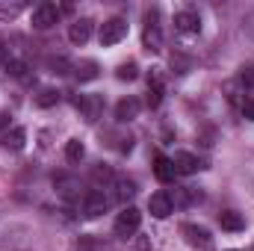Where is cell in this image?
<instances>
[{"label":"cell","instance_id":"cell-22","mask_svg":"<svg viewBox=\"0 0 254 251\" xmlns=\"http://www.w3.org/2000/svg\"><path fill=\"white\" fill-rule=\"evenodd\" d=\"M45 65H48L51 74H68V71H71V63H68L65 57H48Z\"/></svg>","mask_w":254,"mask_h":251},{"label":"cell","instance_id":"cell-18","mask_svg":"<svg viewBox=\"0 0 254 251\" xmlns=\"http://www.w3.org/2000/svg\"><path fill=\"white\" fill-rule=\"evenodd\" d=\"M60 98H63V92H60V89L45 86V89H39V95H36V107L51 110V107H57V104H60Z\"/></svg>","mask_w":254,"mask_h":251},{"label":"cell","instance_id":"cell-24","mask_svg":"<svg viewBox=\"0 0 254 251\" xmlns=\"http://www.w3.org/2000/svg\"><path fill=\"white\" fill-rule=\"evenodd\" d=\"M71 251H101V243H98L95 237H80Z\"/></svg>","mask_w":254,"mask_h":251},{"label":"cell","instance_id":"cell-4","mask_svg":"<svg viewBox=\"0 0 254 251\" xmlns=\"http://www.w3.org/2000/svg\"><path fill=\"white\" fill-rule=\"evenodd\" d=\"M139 225H142V213H139V210L130 204V207H125V210L119 213V219H116L113 231H116V237L127 240V237H133V234L139 231Z\"/></svg>","mask_w":254,"mask_h":251},{"label":"cell","instance_id":"cell-10","mask_svg":"<svg viewBox=\"0 0 254 251\" xmlns=\"http://www.w3.org/2000/svg\"><path fill=\"white\" fill-rule=\"evenodd\" d=\"M175 30L184 33V36H198V33H201V18H198V12H192V9L178 12V15H175Z\"/></svg>","mask_w":254,"mask_h":251},{"label":"cell","instance_id":"cell-19","mask_svg":"<svg viewBox=\"0 0 254 251\" xmlns=\"http://www.w3.org/2000/svg\"><path fill=\"white\" fill-rule=\"evenodd\" d=\"M195 201H201V189L181 187V189H175V195H172V204H181V207H187V204H195Z\"/></svg>","mask_w":254,"mask_h":251},{"label":"cell","instance_id":"cell-13","mask_svg":"<svg viewBox=\"0 0 254 251\" xmlns=\"http://www.w3.org/2000/svg\"><path fill=\"white\" fill-rule=\"evenodd\" d=\"M175 175H178V172H175V163H172L166 154H157V157H154V178H157L160 184H172Z\"/></svg>","mask_w":254,"mask_h":251},{"label":"cell","instance_id":"cell-3","mask_svg":"<svg viewBox=\"0 0 254 251\" xmlns=\"http://www.w3.org/2000/svg\"><path fill=\"white\" fill-rule=\"evenodd\" d=\"M125 36H127V21L122 18V15H116V18H107V21L101 24V33H98V39H101V45H104V48H113V45H119Z\"/></svg>","mask_w":254,"mask_h":251},{"label":"cell","instance_id":"cell-2","mask_svg":"<svg viewBox=\"0 0 254 251\" xmlns=\"http://www.w3.org/2000/svg\"><path fill=\"white\" fill-rule=\"evenodd\" d=\"M142 48L148 54H160L163 51V30L157 24V9L145 15V30H142Z\"/></svg>","mask_w":254,"mask_h":251},{"label":"cell","instance_id":"cell-21","mask_svg":"<svg viewBox=\"0 0 254 251\" xmlns=\"http://www.w3.org/2000/svg\"><path fill=\"white\" fill-rule=\"evenodd\" d=\"M136 181H130V178H116V198L119 201H127V198H133L136 195Z\"/></svg>","mask_w":254,"mask_h":251},{"label":"cell","instance_id":"cell-30","mask_svg":"<svg viewBox=\"0 0 254 251\" xmlns=\"http://www.w3.org/2000/svg\"><path fill=\"white\" fill-rule=\"evenodd\" d=\"M9 127V113H0V130H6Z\"/></svg>","mask_w":254,"mask_h":251},{"label":"cell","instance_id":"cell-12","mask_svg":"<svg viewBox=\"0 0 254 251\" xmlns=\"http://www.w3.org/2000/svg\"><path fill=\"white\" fill-rule=\"evenodd\" d=\"M172 163H175V172H178V175H195L198 169H204V163H201L195 154H190V151H178V154L172 157Z\"/></svg>","mask_w":254,"mask_h":251},{"label":"cell","instance_id":"cell-14","mask_svg":"<svg viewBox=\"0 0 254 251\" xmlns=\"http://www.w3.org/2000/svg\"><path fill=\"white\" fill-rule=\"evenodd\" d=\"M3 68H6L9 77H15V80H21V83H30V77H33V74H30V63L21 60V57H12Z\"/></svg>","mask_w":254,"mask_h":251},{"label":"cell","instance_id":"cell-8","mask_svg":"<svg viewBox=\"0 0 254 251\" xmlns=\"http://www.w3.org/2000/svg\"><path fill=\"white\" fill-rule=\"evenodd\" d=\"M92 30H95V21L92 18H77L71 27H68V42L71 45H86L89 39H92Z\"/></svg>","mask_w":254,"mask_h":251},{"label":"cell","instance_id":"cell-6","mask_svg":"<svg viewBox=\"0 0 254 251\" xmlns=\"http://www.w3.org/2000/svg\"><path fill=\"white\" fill-rule=\"evenodd\" d=\"M74 107H77L80 119H86L89 125H95V122L101 119V113H104V98H101V95H80V98L74 101Z\"/></svg>","mask_w":254,"mask_h":251},{"label":"cell","instance_id":"cell-7","mask_svg":"<svg viewBox=\"0 0 254 251\" xmlns=\"http://www.w3.org/2000/svg\"><path fill=\"white\" fill-rule=\"evenodd\" d=\"M181 234H184V240L190 243L192 249H210V246H213V234H210L204 225L187 222V225H181Z\"/></svg>","mask_w":254,"mask_h":251},{"label":"cell","instance_id":"cell-31","mask_svg":"<svg viewBox=\"0 0 254 251\" xmlns=\"http://www.w3.org/2000/svg\"><path fill=\"white\" fill-rule=\"evenodd\" d=\"M148 249H151V243H148V240L142 237V240H139V251H148Z\"/></svg>","mask_w":254,"mask_h":251},{"label":"cell","instance_id":"cell-20","mask_svg":"<svg viewBox=\"0 0 254 251\" xmlns=\"http://www.w3.org/2000/svg\"><path fill=\"white\" fill-rule=\"evenodd\" d=\"M83 157H86V145L80 139H68L65 142V160L68 163H80Z\"/></svg>","mask_w":254,"mask_h":251},{"label":"cell","instance_id":"cell-29","mask_svg":"<svg viewBox=\"0 0 254 251\" xmlns=\"http://www.w3.org/2000/svg\"><path fill=\"white\" fill-rule=\"evenodd\" d=\"M243 116H246V119H252V122H254V98H249V101L243 104Z\"/></svg>","mask_w":254,"mask_h":251},{"label":"cell","instance_id":"cell-28","mask_svg":"<svg viewBox=\"0 0 254 251\" xmlns=\"http://www.w3.org/2000/svg\"><path fill=\"white\" fill-rule=\"evenodd\" d=\"M160 104H163V89H148V107L157 110Z\"/></svg>","mask_w":254,"mask_h":251},{"label":"cell","instance_id":"cell-26","mask_svg":"<svg viewBox=\"0 0 254 251\" xmlns=\"http://www.w3.org/2000/svg\"><path fill=\"white\" fill-rule=\"evenodd\" d=\"M92 175H95V181H98V184H101V181H104V184H107V181H116V175H113V169H110L107 163H98Z\"/></svg>","mask_w":254,"mask_h":251},{"label":"cell","instance_id":"cell-27","mask_svg":"<svg viewBox=\"0 0 254 251\" xmlns=\"http://www.w3.org/2000/svg\"><path fill=\"white\" fill-rule=\"evenodd\" d=\"M240 86L254 89V65H249V68H243V71H240Z\"/></svg>","mask_w":254,"mask_h":251},{"label":"cell","instance_id":"cell-25","mask_svg":"<svg viewBox=\"0 0 254 251\" xmlns=\"http://www.w3.org/2000/svg\"><path fill=\"white\" fill-rule=\"evenodd\" d=\"M27 9V3H0V18H15L18 12H24Z\"/></svg>","mask_w":254,"mask_h":251},{"label":"cell","instance_id":"cell-1","mask_svg":"<svg viewBox=\"0 0 254 251\" xmlns=\"http://www.w3.org/2000/svg\"><path fill=\"white\" fill-rule=\"evenodd\" d=\"M60 18H63V9H60L57 3H39V6L33 9V15H30V24H33V30L45 33V30L57 27Z\"/></svg>","mask_w":254,"mask_h":251},{"label":"cell","instance_id":"cell-11","mask_svg":"<svg viewBox=\"0 0 254 251\" xmlns=\"http://www.w3.org/2000/svg\"><path fill=\"white\" fill-rule=\"evenodd\" d=\"M139 110H142V104H139V98H133V95H127V98H122V101L116 104V122H122V125H127V122H133V119H139Z\"/></svg>","mask_w":254,"mask_h":251},{"label":"cell","instance_id":"cell-17","mask_svg":"<svg viewBox=\"0 0 254 251\" xmlns=\"http://www.w3.org/2000/svg\"><path fill=\"white\" fill-rule=\"evenodd\" d=\"M24 145H27V130L24 127H12L3 136V148L6 151H24Z\"/></svg>","mask_w":254,"mask_h":251},{"label":"cell","instance_id":"cell-5","mask_svg":"<svg viewBox=\"0 0 254 251\" xmlns=\"http://www.w3.org/2000/svg\"><path fill=\"white\" fill-rule=\"evenodd\" d=\"M107 210H110V198H107L104 189H89V192L83 195V216H86V219H98V216H104Z\"/></svg>","mask_w":254,"mask_h":251},{"label":"cell","instance_id":"cell-9","mask_svg":"<svg viewBox=\"0 0 254 251\" xmlns=\"http://www.w3.org/2000/svg\"><path fill=\"white\" fill-rule=\"evenodd\" d=\"M172 210H175V204H172V195H169V192H154V195L148 198V213H151L154 219H169Z\"/></svg>","mask_w":254,"mask_h":251},{"label":"cell","instance_id":"cell-16","mask_svg":"<svg viewBox=\"0 0 254 251\" xmlns=\"http://www.w3.org/2000/svg\"><path fill=\"white\" fill-rule=\"evenodd\" d=\"M98 74H101V65L95 60H83V63L74 65V77L80 83H92V80H98Z\"/></svg>","mask_w":254,"mask_h":251},{"label":"cell","instance_id":"cell-23","mask_svg":"<svg viewBox=\"0 0 254 251\" xmlns=\"http://www.w3.org/2000/svg\"><path fill=\"white\" fill-rule=\"evenodd\" d=\"M116 77H119V80H127V83L136 80V77H139V65L136 63H122L119 68H116Z\"/></svg>","mask_w":254,"mask_h":251},{"label":"cell","instance_id":"cell-15","mask_svg":"<svg viewBox=\"0 0 254 251\" xmlns=\"http://www.w3.org/2000/svg\"><path fill=\"white\" fill-rule=\"evenodd\" d=\"M219 225H222V231H231V234L246 231V219H243L237 210H225V213H219Z\"/></svg>","mask_w":254,"mask_h":251}]
</instances>
